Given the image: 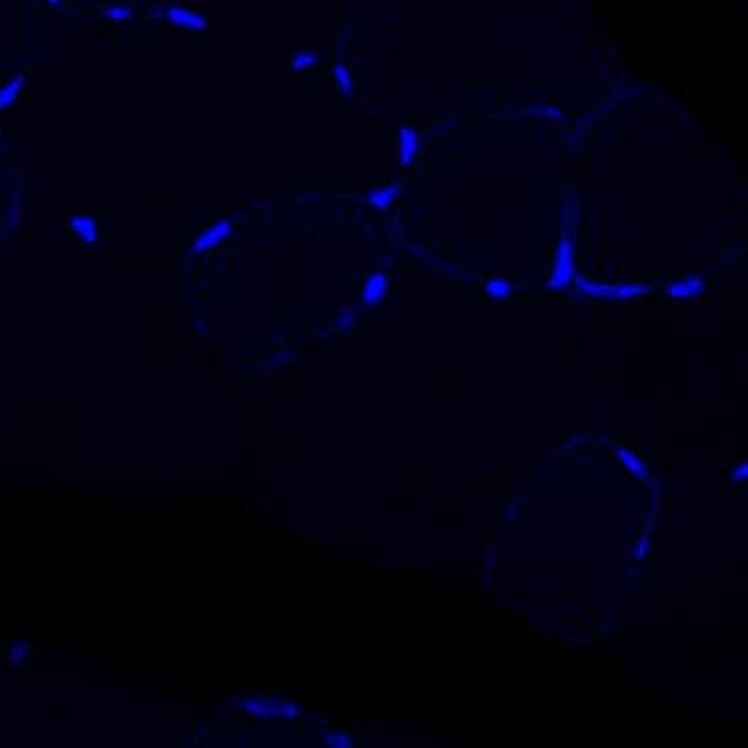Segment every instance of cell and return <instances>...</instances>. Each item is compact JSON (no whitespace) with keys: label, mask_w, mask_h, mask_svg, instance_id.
Segmentation results:
<instances>
[{"label":"cell","mask_w":748,"mask_h":748,"mask_svg":"<svg viewBox=\"0 0 748 748\" xmlns=\"http://www.w3.org/2000/svg\"><path fill=\"white\" fill-rule=\"evenodd\" d=\"M168 19L172 20L176 26H184V28H194V30H201L206 28V19H201L194 12H188L184 8H170L168 10Z\"/></svg>","instance_id":"8992f818"},{"label":"cell","mask_w":748,"mask_h":748,"mask_svg":"<svg viewBox=\"0 0 748 748\" xmlns=\"http://www.w3.org/2000/svg\"><path fill=\"white\" fill-rule=\"evenodd\" d=\"M395 194H397V190H395L393 186H385V188L375 190V192L369 196V204L375 206V208H380V210H385V208L391 206V201L395 200Z\"/></svg>","instance_id":"9c48e42d"},{"label":"cell","mask_w":748,"mask_h":748,"mask_svg":"<svg viewBox=\"0 0 748 748\" xmlns=\"http://www.w3.org/2000/svg\"><path fill=\"white\" fill-rule=\"evenodd\" d=\"M385 292H387V277H385L384 274H375L365 282L362 299H364V304H367V306H375V304L382 302Z\"/></svg>","instance_id":"277c9868"},{"label":"cell","mask_w":748,"mask_h":748,"mask_svg":"<svg viewBox=\"0 0 748 748\" xmlns=\"http://www.w3.org/2000/svg\"><path fill=\"white\" fill-rule=\"evenodd\" d=\"M487 293L495 299H505V297L511 295V284L505 282V279H491L487 284Z\"/></svg>","instance_id":"7c38bea8"},{"label":"cell","mask_w":748,"mask_h":748,"mask_svg":"<svg viewBox=\"0 0 748 748\" xmlns=\"http://www.w3.org/2000/svg\"><path fill=\"white\" fill-rule=\"evenodd\" d=\"M313 62H315V55H311V52H302V55H297L295 58H293L292 68L293 70H302V68L310 66V64H313Z\"/></svg>","instance_id":"5bb4252c"},{"label":"cell","mask_w":748,"mask_h":748,"mask_svg":"<svg viewBox=\"0 0 748 748\" xmlns=\"http://www.w3.org/2000/svg\"><path fill=\"white\" fill-rule=\"evenodd\" d=\"M581 288L584 292L593 293L597 297H609V299H631V297H637V295H642L647 292V288L642 286H587L584 282H581Z\"/></svg>","instance_id":"3957f363"},{"label":"cell","mask_w":748,"mask_h":748,"mask_svg":"<svg viewBox=\"0 0 748 748\" xmlns=\"http://www.w3.org/2000/svg\"><path fill=\"white\" fill-rule=\"evenodd\" d=\"M20 88H22V80H20V78L10 80L6 86H2V88H0V110L8 108V106L17 100Z\"/></svg>","instance_id":"8fae6325"},{"label":"cell","mask_w":748,"mask_h":748,"mask_svg":"<svg viewBox=\"0 0 748 748\" xmlns=\"http://www.w3.org/2000/svg\"><path fill=\"white\" fill-rule=\"evenodd\" d=\"M702 286H705L702 279L689 277V279H682V282H678L675 286H671L669 293H671L673 297H693L696 293L702 292Z\"/></svg>","instance_id":"ba28073f"},{"label":"cell","mask_w":748,"mask_h":748,"mask_svg":"<svg viewBox=\"0 0 748 748\" xmlns=\"http://www.w3.org/2000/svg\"><path fill=\"white\" fill-rule=\"evenodd\" d=\"M70 230L84 242H94L98 234V224L92 216H74L70 219Z\"/></svg>","instance_id":"5b68a950"},{"label":"cell","mask_w":748,"mask_h":748,"mask_svg":"<svg viewBox=\"0 0 748 748\" xmlns=\"http://www.w3.org/2000/svg\"><path fill=\"white\" fill-rule=\"evenodd\" d=\"M400 150H402V164L407 166L417 152V134L411 128H403L400 132Z\"/></svg>","instance_id":"52a82bcc"},{"label":"cell","mask_w":748,"mask_h":748,"mask_svg":"<svg viewBox=\"0 0 748 748\" xmlns=\"http://www.w3.org/2000/svg\"><path fill=\"white\" fill-rule=\"evenodd\" d=\"M50 2H58V0H50Z\"/></svg>","instance_id":"e0dca14e"},{"label":"cell","mask_w":748,"mask_h":748,"mask_svg":"<svg viewBox=\"0 0 748 748\" xmlns=\"http://www.w3.org/2000/svg\"><path fill=\"white\" fill-rule=\"evenodd\" d=\"M232 234V222L230 219H222L218 224L210 226L206 232H201L198 239L194 242V252L196 254H201V252H208L212 248H216L218 244H222L226 237Z\"/></svg>","instance_id":"6da1fadb"},{"label":"cell","mask_w":748,"mask_h":748,"mask_svg":"<svg viewBox=\"0 0 748 748\" xmlns=\"http://www.w3.org/2000/svg\"><path fill=\"white\" fill-rule=\"evenodd\" d=\"M617 457H619L620 461L624 463V467H627L631 473H635L637 477H640V479H644V477H647L644 465H642V461H640L639 457L633 455V453H631V451H627V449H619V451H617Z\"/></svg>","instance_id":"30bf717a"},{"label":"cell","mask_w":748,"mask_h":748,"mask_svg":"<svg viewBox=\"0 0 748 748\" xmlns=\"http://www.w3.org/2000/svg\"><path fill=\"white\" fill-rule=\"evenodd\" d=\"M734 477H740V479H745V477H747V465H742V467H740V469H738V471L734 473ZM740 479H738V481H740Z\"/></svg>","instance_id":"2e32d148"},{"label":"cell","mask_w":748,"mask_h":748,"mask_svg":"<svg viewBox=\"0 0 748 748\" xmlns=\"http://www.w3.org/2000/svg\"><path fill=\"white\" fill-rule=\"evenodd\" d=\"M573 277V262H571V246H569V239H563L561 246H559V256H557V264H555V272H553V277L549 282L551 288H563L571 282Z\"/></svg>","instance_id":"7a4b0ae2"},{"label":"cell","mask_w":748,"mask_h":748,"mask_svg":"<svg viewBox=\"0 0 748 748\" xmlns=\"http://www.w3.org/2000/svg\"><path fill=\"white\" fill-rule=\"evenodd\" d=\"M335 80H337L339 88L346 92V94H349V88H351V80H349V74H347L346 66H342V64H339V66H335Z\"/></svg>","instance_id":"4fadbf2b"},{"label":"cell","mask_w":748,"mask_h":748,"mask_svg":"<svg viewBox=\"0 0 748 748\" xmlns=\"http://www.w3.org/2000/svg\"><path fill=\"white\" fill-rule=\"evenodd\" d=\"M108 17H110V19H114V20L128 19L130 12L126 10V8H112V10H108Z\"/></svg>","instance_id":"9a60e30c"}]
</instances>
